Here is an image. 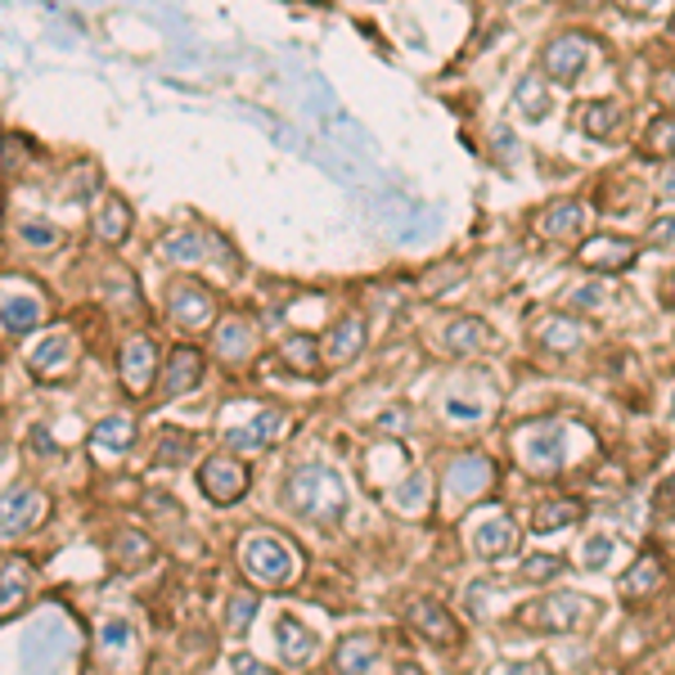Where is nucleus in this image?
<instances>
[{
    "label": "nucleus",
    "instance_id": "obj_1",
    "mask_svg": "<svg viewBox=\"0 0 675 675\" xmlns=\"http://www.w3.org/2000/svg\"><path fill=\"white\" fill-rule=\"evenodd\" d=\"M284 505H288L297 518L316 522V528H333V522L347 513L343 477H338L333 469H324V464H303V469H293L288 482H284Z\"/></svg>",
    "mask_w": 675,
    "mask_h": 675
},
{
    "label": "nucleus",
    "instance_id": "obj_2",
    "mask_svg": "<svg viewBox=\"0 0 675 675\" xmlns=\"http://www.w3.org/2000/svg\"><path fill=\"white\" fill-rule=\"evenodd\" d=\"M513 460L532 477H558L572 464V428L562 419H528L509 433Z\"/></svg>",
    "mask_w": 675,
    "mask_h": 675
},
{
    "label": "nucleus",
    "instance_id": "obj_3",
    "mask_svg": "<svg viewBox=\"0 0 675 675\" xmlns=\"http://www.w3.org/2000/svg\"><path fill=\"white\" fill-rule=\"evenodd\" d=\"M239 568L261 585L284 590L303 577V554H297L293 545H284L280 536H248L239 545Z\"/></svg>",
    "mask_w": 675,
    "mask_h": 675
},
{
    "label": "nucleus",
    "instance_id": "obj_4",
    "mask_svg": "<svg viewBox=\"0 0 675 675\" xmlns=\"http://www.w3.org/2000/svg\"><path fill=\"white\" fill-rule=\"evenodd\" d=\"M599 608H594V599L590 594H572V590H562V594H545V599H532V604H522L518 608V626H528V630H541V635H572L581 621H590Z\"/></svg>",
    "mask_w": 675,
    "mask_h": 675
},
{
    "label": "nucleus",
    "instance_id": "obj_5",
    "mask_svg": "<svg viewBox=\"0 0 675 675\" xmlns=\"http://www.w3.org/2000/svg\"><path fill=\"white\" fill-rule=\"evenodd\" d=\"M594 59H599V42L590 32H562V36H554V42H545V50H541L545 78L558 82V86H577Z\"/></svg>",
    "mask_w": 675,
    "mask_h": 675
},
{
    "label": "nucleus",
    "instance_id": "obj_6",
    "mask_svg": "<svg viewBox=\"0 0 675 675\" xmlns=\"http://www.w3.org/2000/svg\"><path fill=\"white\" fill-rule=\"evenodd\" d=\"M50 518V496L36 486H14L0 496V541H23Z\"/></svg>",
    "mask_w": 675,
    "mask_h": 675
},
{
    "label": "nucleus",
    "instance_id": "obj_7",
    "mask_svg": "<svg viewBox=\"0 0 675 675\" xmlns=\"http://www.w3.org/2000/svg\"><path fill=\"white\" fill-rule=\"evenodd\" d=\"M640 261V244L626 235H590L577 244V267L590 275H621Z\"/></svg>",
    "mask_w": 675,
    "mask_h": 675
},
{
    "label": "nucleus",
    "instance_id": "obj_8",
    "mask_svg": "<svg viewBox=\"0 0 675 675\" xmlns=\"http://www.w3.org/2000/svg\"><path fill=\"white\" fill-rule=\"evenodd\" d=\"M82 360V347H78V338L72 333H46V338H36V343L27 347V369L36 374L42 383H55L63 379V374H72Z\"/></svg>",
    "mask_w": 675,
    "mask_h": 675
},
{
    "label": "nucleus",
    "instance_id": "obj_9",
    "mask_svg": "<svg viewBox=\"0 0 675 675\" xmlns=\"http://www.w3.org/2000/svg\"><path fill=\"white\" fill-rule=\"evenodd\" d=\"M199 486L212 505H239L244 492H248V464L235 460V455H212L203 469H199Z\"/></svg>",
    "mask_w": 675,
    "mask_h": 675
},
{
    "label": "nucleus",
    "instance_id": "obj_10",
    "mask_svg": "<svg viewBox=\"0 0 675 675\" xmlns=\"http://www.w3.org/2000/svg\"><path fill=\"white\" fill-rule=\"evenodd\" d=\"M167 261H176V267H194V261H225V267L235 271V252H230V244L225 239H216V235H203V230H171L167 239H163V248H158Z\"/></svg>",
    "mask_w": 675,
    "mask_h": 675
},
{
    "label": "nucleus",
    "instance_id": "obj_11",
    "mask_svg": "<svg viewBox=\"0 0 675 675\" xmlns=\"http://www.w3.org/2000/svg\"><path fill=\"white\" fill-rule=\"evenodd\" d=\"M288 415L284 410H257L248 424H230L225 428V446L239 450V455H257V450H267L271 441H280L288 433Z\"/></svg>",
    "mask_w": 675,
    "mask_h": 675
},
{
    "label": "nucleus",
    "instance_id": "obj_12",
    "mask_svg": "<svg viewBox=\"0 0 675 675\" xmlns=\"http://www.w3.org/2000/svg\"><path fill=\"white\" fill-rule=\"evenodd\" d=\"M405 621H410V630H415L419 640H428L433 649H455V644H460V621L450 617V613L437 604V599H410Z\"/></svg>",
    "mask_w": 675,
    "mask_h": 675
},
{
    "label": "nucleus",
    "instance_id": "obj_13",
    "mask_svg": "<svg viewBox=\"0 0 675 675\" xmlns=\"http://www.w3.org/2000/svg\"><path fill=\"white\" fill-rule=\"evenodd\" d=\"M572 127L599 144H617L626 131V108L617 99H581L572 108Z\"/></svg>",
    "mask_w": 675,
    "mask_h": 675
},
{
    "label": "nucleus",
    "instance_id": "obj_14",
    "mask_svg": "<svg viewBox=\"0 0 675 675\" xmlns=\"http://www.w3.org/2000/svg\"><path fill=\"white\" fill-rule=\"evenodd\" d=\"M167 307H171V320L185 324V329H203L216 311V297L208 284L190 280V275H180L171 288H167Z\"/></svg>",
    "mask_w": 675,
    "mask_h": 675
},
{
    "label": "nucleus",
    "instance_id": "obj_15",
    "mask_svg": "<svg viewBox=\"0 0 675 675\" xmlns=\"http://www.w3.org/2000/svg\"><path fill=\"white\" fill-rule=\"evenodd\" d=\"M158 343L154 338H127V347H122V360H118V369H122V388L131 392V396H144L149 388H154V379H158Z\"/></svg>",
    "mask_w": 675,
    "mask_h": 675
},
{
    "label": "nucleus",
    "instance_id": "obj_16",
    "mask_svg": "<svg viewBox=\"0 0 675 675\" xmlns=\"http://www.w3.org/2000/svg\"><path fill=\"white\" fill-rule=\"evenodd\" d=\"M532 338L545 347V352H577V347H585L590 338H594V324H585V320H577V316H568V311H549V316H541L536 324H532Z\"/></svg>",
    "mask_w": 675,
    "mask_h": 675
},
{
    "label": "nucleus",
    "instance_id": "obj_17",
    "mask_svg": "<svg viewBox=\"0 0 675 675\" xmlns=\"http://www.w3.org/2000/svg\"><path fill=\"white\" fill-rule=\"evenodd\" d=\"M536 230L554 244H577L590 230V208L581 199H558L536 216Z\"/></svg>",
    "mask_w": 675,
    "mask_h": 675
},
{
    "label": "nucleus",
    "instance_id": "obj_18",
    "mask_svg": "<svg viewBox=\"0 0 675 675\" xmlns=\"http://www.w3.org/2000/svg\"><path fill=\"white\" fill-rule=\"evenodd\" d=\"M518 528H513V518L509 513H486L477 528H473V554L477 558H486V562H500V558H509V554H518Z\"/></svg>",
    "mask_w": 675,
    "mask_h": 675
},
{
    "label": "nucleus",
    "instance_id": "obj_19",
    "mask_svg": "<svg viewBox=\"0 0 675 675\" xmlns=\"http://www.w3.org/2000/svg\"><path fill=\"white\" fill-rule=\"evenodd\" d=\"M662 585H666V558H662L658 549H644V554L635 558L630 568L621 572L617 594L626 599V604H635V599H649V594H658Z\"/></svg>",
    "mask_w": 675,
    "mask_h": 675
},
{
    "label": "nucleus",
    "instance_id": "obj_20",
    "mask_svg": "<svg viewBox=\"0 0 675 675\" xmlns=\"http://www.w3.org/2000/svg\"><path fill=\"white\" fill-rule=\"evenodd\" d=\"M131 446H135V419L131 415H108L91 433V455L99 464H118Z\"/></svg>",
    "mask_w": 675,
    "mask_h": 675
},
{
    "label": "nucleus",
    "instance_id": "obj_21",
    "mask_svg": "<svg viewBox=\"0 0 675 675\" xmlns=\"http://www.w3.org/2000/svg\"><path fill=\"white\" fill-rule=\"evenodd\" d=\"M46 320V303L42 293H27V288H0V329L10 333H27Z\"/></svg>",
    "mask_w": 675,
    "mask_h": 675
},
{
    "label": "nucleus",
    "instance_id": "obj_22",
    "mask_svg": "<svg viewBox=\"0 0 675 675\" xmlns=\"http://www.w3.org/2000/svg\"><path fill=\"white\" fill-rule=\"evenodd\" d=\"M203 383V352L199 347H176L163 360V396H185Z\"/></svg>",
    "mask_w": 675,
    "mask_h": 675
},
{
    "label": "nucleus",
    "instance_id": "obj_23",
    "mask_svg": "<svg viewBox=\"0 0 675 675\" xmlns=\"http://www.w3.org/2000/svg\"><path fill=\"white\" fill-rule=\"evenodd\" d=\"M492 477H496L492 460L464 455V460L450 464V473H446V492H450V496H460V500H477L482 492H492Z\"/></svg>",
    "mask_w": 675,
    "mask_h": 675
},
{
    "label": "nucleus",
    "instance_id": "obj_24",
    "mask_svg": "<svg viewBox=\"0 0 675 675\" xmlns=\"http://www.w3.org/2000/svg\"><path fill=\"white\" fill-rule=\"evenodd\" d=\"M360 347H365V320L352 311V316H343V320L329 329V338L320 343V356H324L329 365H347V360L360 356Z\"/></svg>",
    "mask_w": 675,
    "mask_h": 675
},
{
    "label": "nucleus",
    "instance_id": "obj_25",
    "mask_svg": "<svg viewBox=\"0 0 675 675\" xmlns=\"http://www.w3.org/2000/svg\"><path fill=\"white\" fill-rule=\"evenodd\" d=\"M32 599V568L23 558L0 562V617H14Z\"/></svg>",
    "mask_w": 675,
    "mask_h": 675
},
{
    "label": "nucleus",
    "instance_id": "obj_26",
    "mask_svg": "<svg viewBox=\"0 0 675 675\" xmlns=\"http://www.w3.org/2000/svg\"><path fill=\"white\" fill-rule=\"evenodd\" d=\"M585 518V500H545L532 509V532L536 536H549V532H562V528H577Z\"/></svg>",
    "mask_w": 675,
    "mask_h": 675
},
{
    "label": "nucleus",
    "instance_id": "obj_27",
    "mask_svg": "<svg viewBox=\"0 0 675 675\" xmlns=\"http://www.w3.org/2000/svg\"><path fill=\"white\" fill-rule=\"evenodd\" d=\"M95 239H104V244H122L127 235H131V208L118 199V194H104L99 199V208H95Z\"/></svg>",
    "mask_w": 675,
    "mask_h": 675
},
{
    "label": "nucleus",
    "instance_id": "obj_28",
    "mask_svg": "<svg viewBox=\"0 0 675 675\" xmlns=\"http://www.w3.org/2000/svg\"><path fill=\"white\" fill-rule=\"evenodd\" d=\"M275 635H280V658L288 662V666H303V662H311L316 658V635L297 621V617H280V626H275Z\"/></svg>",
    "mask_w": 675,
    "mask_h": 675
},
{
    "label": "nucleus",
    "instance_id": "obj_29",
    "mask_svg": "<svg viewBox=\"0 0 675 675\" xmlns=\"http://www.w3.org/2000/svg\"><path fill=\"white\" fill-rule=\"evenodd\" d=\"M280 356H284V365H288L293 374H307V379H316L320 365H324L320 338H311V333H288L284 347H280Z\"/></svg>",
    "mask_w": 675,
    "mask_h": 675
},
{
    "label": "nucleus",
    "instance_id": "obj_30",
    "mask_svg": "<svg viewBox=\"0 0 675 675\" xmlns=\"http://www.w3.org/2000/svg\"><path fill=\"white\" fill-rule=\"evenodd\" d=\"M379 640L374 635H347L343 644L333 653V671H374L379 666Z\"/></svg>",
    "mask_w": 675,
    "mask_h": 675
},
{
    "label": "nucleus",
    "instance_id": "obj_31",
    "mask_svg": "<svg viewBox=\"0 0 675 675\" xmlns=\"http://www.w3.org/2000/svg\"><path fill=\"white\" fill-rule=\"evenodd\" d=\"M513 99H518V112H522L528 122H545L549 112H554V95H549V86L541 82V72H528V78L518 82Z\"/></svg>",
    "mask_w": 675,
    "mask_h": 675
},
{
    "label": "nucleus",
    "instance_id": "obj_32",
    "mask_svg": "<svg viewBox=\"0 0 675 675\" xmlns=\"http://www.w3.org/2000/svg\"><path fill=\"white\" fill-rule=\"evenodd\" d=\"M216 352L225 360H244L257 352V324L252 320H225L216 324Z\"/></svg>",
    "mask_w": 675,
    "mask_h": 675
},
{
    "label": "nucleus",
    "instance_id": "obj_33",
    "mask_svg": "<svg viewBox=\"0 0 675 675\" xmlns=\"http://www.w3.org/2000/svg\"><path fill=\"white\" fill-rule=\"evenodd\" d=\"M446 347L450 352H482V347H492V329H486L482 316H460L446 324Z\"/></svg>",
    "mask_w": 675,
    "mask_h": 675
},
{
    "label": "nucleus",
    "instance_id": "obj_34",
    "mask_svg": "<svg viewBox=\"0 0 675 675\" xmlns=\"http://www.w3.org/2000/svg\"><path fill=\"white\" fill-rule=\"evenodd\" d=\"M640 158H653V163H666L675 158V112H662L653 118L640 135Z\"/></svg>",
    "mask_w": 675,
    "mask_h": 675
},
{
    "label": "nucleus",
    "instance_id": "obj_35",
    "mask_svg": "<svg viewBox=\"0 0 675 675\" xmlns=\"http://www.w3.org/2000/svg\"><path fill=\"white\" fill-rule=\"evenodd\" d=\"M112 549H118V562H122L127 572L144 568V562L154 558V545L144 541V532H131V528H127V532H118V536H112Z\"/></svg>",
    "mask_w": 675,
    "mask_h": 675
},
{
    "label": "nucleus",
    "instance_id": "obj_36",
    "mask_svg": "<svg viewBox=\"0 0 675 675\" xmlns=\"http://www.w3.org/2000/svg\"><path fill=\"white\" fill-rule=\"evenodd\" d=\"M190 446H194V441H190V433H180V428H163V433H158V441H154V464H163V469H167V464H180L185 455H190Z\"/></svg>",
    "mask_w": 675,
    "mask_h": 675
},
{
    "label": "nucleus",
    "instance_id": "obj_37",
    "mask_svg": "<svg viewBox=\"0 0 675 675\" xmlns=\"http://www.w3.org/2000/svg\"><path fill=\"white\" fill-rule=\"evenodd\" d=\"M19 239H23L27 248H36V252H55V248L63 244V235L55 230L50 221H23V225H19Z\"/></svg>",
    "mask_w": 675,
    "mask_h": 675
},
{
    "label": "nucleus",
    "instance_id": "obj_38",
    "mask_svg": "<svg viewBox=\"0 0 675 675\" xmlns=\"http://www.w3.org/2000/svg\"><path fill=\"white\" fill-rule=\"evenodd\" d=\"M613 554H617V541L613 536H590L585 545H581V562L590 572H604L608 562H613Z\"/></svg>",
    "mask_w": 675,
    "mask_h": 675
},
{
    "label": "nucleus",
    "instance_id": "obj_39",
    "mask_svg": "<svg viewBox=\"0 0 675 675\" xmlns=\"http://www.w3.org/2000/svg\"><path fill=\"white\" fill-rule=\"evenodd\" d=\"M562 572H568V562L558 554H536V558H528V568H522V581H554Z\"/></svg>",
    "mask_w": 675,
    "mask_h": 675
},
{
    "label": "nucleus",
    "instance_id": "obj_40",
    "mask_svg": "<svg viewBox=\"0 0 675 675\" xmlns=\"http://www.w3.org/2000/svg\"><path fill=\"white\" fill-rule=\"evenodd\" d=\"M257 617V594H235L230 599V613H225V626H230V635H244Z\"/></svg>",
    "mask_w": 675,
    "mask_h": 675
},
{
    "label": "nucleus",
    "instance_id": "obj_41",
    "mask_svg": "<svg viewBox=\"0 0 675 675\" xmlns=\"http://www.w3.org/2000/svg\"><path fill=\"white\" fill-rule=\"evenodd\" d=\"M424 486H428V477H410L405 486H396V509H405V513H415L419 505H424Z\"/></svg>",
    "mask_w": 675,
    "mask_h": 675
},
{
    "label": "nucleus",
    "instance_id": "obj_42",
    "mask_svg": "<svg viewBox=\"0 0 675 675\" xmlns=\"http://www.w3.org/2000/svg\"><path fill=\"white\" fill-rule=\"evenodd\" d=\"M649 244H658V248L675 244V216H653L649 221Z\"/></svg>",
    "mask_w": 675,
    "mask_h": 675
},
{
    "label": "nucleus",
    "instance_id": "obj_43",
    "mask_svg": "<svg viewBox=\"0 0 675 675\" xmlns=\"http://www.w3.org/2000/svg\"><path fill=\"white\" fill-rule=\"evenodd\" d=\"M608 297H613V288L590 284V288H577V293H572V307H577V311H585V307H604Z\"/></svg>",
    "mask_w": 675,
    "mask_h": 675
},
{
    "label": "nucleus",
    "instance_id": "obj_44",
    "mask_svg": "<svg viewBox=\"0 0 675 675\" xmlns=\"http://www.w3.org/2000/svg\"><path fill=\"white\" fill-rule=\"evenodd\" d=\"M653 95H658V99H666V104H675V63H671V68H662L658 78H653Z\"/></svg>",
    "mask_w": 675,
    "mask_h": 675
},
{
    "label": "nucleus",
    "instance_id": "obj_45",
    "mask_svg": "<svg viewBox=\"0 0 675 675\" xmlns=\"http://www.w3.org/2000/svg\"><path fill=\"white\" fill-rule=\"evenodd\" d=\"M23 154H27V140L23 135H5V163H10V171H23Z\"/></svg>",
    "mask_w": 675,
    "mask_h": 675
},
{
    "label": "nucleus",
    "instance_id": "obj_46",
    "mask_svg": "<svg viewBox=\"0 0 675 675\" xmlns=\"http://www.w3.org/2000/svg\"><path fill=\"white\" fill-rule=\"evenodd\" d=\"M621 482H626V473L604 464V469H599V477H594V492H604V486H621Z\"/></svg>",
    "mask_w": 675,
    "mask_h": 675
},
{
    "label": "nucleus",
    "instance_id": "obj_47",
    "mask_svg": "<svg viewBox=\"0 0 675 675\" xmlns=\"http://www.w3.org/2000/svg\"><path fill=\"white\" fill-rule=\"evenodd\" d=\"M617 5H621L626 14H653V10L662 5V0H617Z\"/></svg>",
    "mask_w": 675,
    "mask_h": 675
},
{
    "label": "nucleus",
    "instance_id": "obj_48",
    "mask_svg": "<svg viewBox=\"0 0 675 675\" xmlns=\"http://www.w3.org/2000/svg\"><path fill=\"white\" fill-rule=\"evenodd\" d=\"M104 644H127V621L104 626Z\"/></svg>",
    "mask_w": 675,
    "mask_h": 675
},
{
    "label": "nucleus",
    "instance_id": "obj_49",
    "mask_svg": "<svg viewBox=\"0 0 675 675\" xmlns=\"http://www.w3.org/2000/svg\"><path fill=\"white\" fill-rule=\"evenodd\" d=\"M675 505V473L662 482V492H658V509H671Z\"/></svg>",
    "mask_w": 675,
    "mask_h": 675
},
{
    "label": "nucleus",
    "instance_id": "obj_50",
    "mask_svg": "<svg viewBox=\"0 0 675 675\" xmlns=\"http://www.w3.org/2000/svg\"><path fill=\"white\" fill-rule=\"evenodd\" d=\"M662 303L675 311V271H671V275H662Z\"/></svg>",
    "mask_w": 675,
    "mask_h": 675
},
{
    "label": "nucleus",
    "instance_id": "obj_51",
    "mask_svg": "<svg viewBox=\"0 0 675 675\" xmlns=\"http://www.w3.org/2000/svg\"><path fill=\"white\" fill-rule=\"evenodd\" d=\"M568 5H577V10H594L599 0H568Z\"/></svg>",
    "mask_w": 675,
    "mask_h": 675
},
{
    "label": "nucleus",
    "instance_id": "obj_52",
    "mask_svg": "<svg viewBox=\"0 0 675 675\" xmlns=\"http://www.w3.org/2000/svg\"><path fill=\"white\" fill-rule=\"evenodd\" d=\"M513 5H532V0H513Z\"/></svg>",
    "mask_w": 675,
    "mask_h": 675
},
{
    "label": "nucleus",
    "instance_id": "obj_53",
    "mask_svg": "<svg viewBox=\"0 0 675 675\" xmlns=\"http://www.w3.org/2000/svg\"><path fill=\"white\" fill-rule=\"evenodd\" d=\"M671 419H675V401H671Z\"/></svg>",
    "mask_w": 675,
    "mask_h": 675
},
{
    "label": "nucleus",
    "instance_id": "obj_54",
    "mask_svg": "<svg viewBox=\"0 0 675 675\" xmlns=\"http://www.w3.org/2000/svg\"><path fill=\"white\" fill-rule=\"evenodd\" d=\"M671 36H675V19H671Z\"/></svg>",
    "mask_w": 675,
    "mask_h": 675
}]
</instances>
